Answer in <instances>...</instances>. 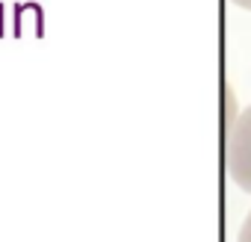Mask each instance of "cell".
I'll return each instance as SVG.
<instances>
[{
  "mask_svg": "<svg viewBox=\"0 0 251 242\" xmlns=\"http://www.w3.org/2000/svg\"><path fill=\"white\" fill-rule=\"evenodd\" d=\"M227 174L230 180L251 195V103L239 109L233 127L227 133Z\"/></svg>",
  "mask_w": 251,
  "mask_h": 242,
  "instance_id": "1",
  "label": "cell"
},
{
  "mask_svg": "<svg viewBox=\"0 0 251 242\" xmlns=\"http://www.w3.org/2000/svg\"><path fill=\"white\" fill-rule=\"evenodd\" d=\"M236 242H251V213L245 216V221H242V227H239V236H236Z\"/></svg>",
  "mask_w": 251,
  "mask_h": 242,
  "instance_id": "2",
  "label": "cell"
},
{
  "mask_svg": "<svg viewBox=\"0 0 251 242\" xmlns=\"http://www.w3.org/2000/svg\"><path fill=\"white\" fill-rule=\"evenodd\" d=\"M230 3H236V6H242V9H251V0H230Z\"/></svg>",
  "mask_w": 251,
  "mask_h": 242,
  "instance_id": "3",
  "label": "cell"
}]
</instances>
